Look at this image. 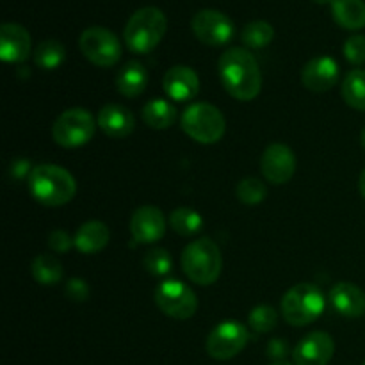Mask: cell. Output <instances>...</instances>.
<instances>
[{
  "label": "cell",
  "instance_id": "cell-5",
  "mask_svg": "<svg viewBox=\"0 0 365 365\" xmlns=\"http://www.w3.org/2000/svg\"><path fill=\"white\" fill-rule=\"evenodd\" d=\"M282 316L291 327H307L321 317L327 298L317 285L303 282L289 289L282 298Z\"/></svg>",
  "mask_w": 365,
  "mask_h": 365
},
{
  "label": "cell",
  "instance_id": "cell-3",
  "mask_svg": "<svg viewBox=\"0 0 365 365\" xmlns=\"http://www.w3.org/2000/svg\"><path fill=\"white\" fill-rule=\"evenodd\" d=\"M182 269L192 284L212 285L223 269L220 246L209 237L191 241L182 252Z\"/></svg>",
  "mask_w": 365,
  "mask_h": 365
},
{
  "label": "cell",
  "instance_id": "cell-6",
  "mask_svg": "<svg viewBox=\"0 0 365 365\" xmlns=\"http://www.w3.org/2000/svg\"><path fill=\"white\" fill-rule=\"evenodd\" d=\"M182 130L196 143L214 145L221 141L227 132V120L216 106L198 102L189 106L182 114Z\"/></svg>",
  "mask_w": 365,
  "mask_h": 365
},
{
  "label": "cell",
  "instance_id": "cell-40",
  "mask_svg": "<svg viewBox=\"0 0 365 365\" xmlns=\"http://www.w3.org/2000/svg\"><path fill=\"white\" fill-rule=\"evenodd\" d=\"M364 365H365V362H364Z\"/></svg>",
  "mask_w": 365,
  "mask_h": 365
},
{
  "label": "cell",
  "instance_id": "cell-27",
  "mask_svg": "<svg viewBox=\"0 0 365 365\" xmlns=\"http://www.w3.org/2000/svg\"><path fill=\"white\" fill-rule=\"evenodd\" d=\"M171 230L178 235H195L202 230L203 217L191 207H178L170 214Z\"/></svg>",
  "mask_w": 365,
  "mask_h": 365
},
{
  "label": "cell",
  "instance_id": "cell-37",
  "mask_svg": "<svg viewBox=\"0 0 365 365\" xmlns=\"http://www.w3.org/2000/svg\"><path fill=\"white\" fill-rule=\"evenodd\" d=\"M316 4H321V6H324V4H334L335 0H314Z\"/></svg>",
  "mask_w": 365,
  "mask_h": 365
},
{
  "label": "cell",
  "instance_id": "cell-1",
  "mask_svg": "<svg viewBox=\"0 0 365 365\" xmlns=\"http://www.w3.org/2000/svg\"><path fill=\"white\" fill-rule=\"evenodd\" d=\"M221 84L232 98L252 102L262 89V73L255 56L241 46L225 50L217 63Z\"/></svg>",
  "mask_w": 365,
  "mask_h": 365
},
{
  "label": "cell",
  "instance_id": "cell-2",
  "mask_svg": "<svg viewBox=\"0 0 365 365\" xmlns=\"http://www.w3.org/2000/svg\"><path fill=\"white\" fill-rule=\"evenodd\" d=\"M29 192L45 207L70 203L77 192V182L68 170L57 164H39L29 175Z\"/></svg>",
  "mask_w": 365,
  "mask_h": 365
},
{
  "label": "cell",
  "instance_id": "cell-36",
  "mask_svg": "<svg viewBox=\"0 0 365 365\" xmlns=\"http://www.w3.org/2000/svg\"><path fill=\"white\" fill-rule=\"evenodd\" d=\"M359 191L360 195H362V198L365 200V168L362 170V173H360V178H359Z\"/></svg>",
  "mask_w": 365,
  "mask_h": 365
},
{
  "label": "cell",
  "instance_id": "cell-38",
  "mask_svg": "<svg viewBox=\"0 0 365 365\" xmlns=\"http://www.w3.org/2000/svg\"><path fill=\"white\" fill-rule=\"evenodd\" d=\"M271 365H294V364L287 362V360H278V362H273Z\"/></svg>",
  "mask_w": 365,
  "mask_h": 365
},
{
  "label": "cell",
  "instance_id": "cell-14",
  "mask_svg": "<svg viewBox=\"0 0 365 365\" xmlns=\"http://www.w3.org/2000/svg\"><path fill=\"white\" fill-rule=\"evenodd\" d=\"M130 234L139 245H152L166 234V217L159 207L143 205L130 217Z\"/></svg>",
  "mask_w": 365,
  "mask_h": 365
},
{
  "label": "cell",
  "instance_id": "cell-12",
  "mask_svg": "<svg viewBox=\"0 0 365 365\" xmlns=\"http://www.w3.org/2000/svg\"><path fill=\"white\" fill-rule=\"evenodd\" d=\"M260 170L271 184H287L296 173L294 152L284 143H273L264 150L262 157H260Z\"/></svg>",
  "mask_w": 365,
  "mask_h": 365
},
{
  "label": "cell",
  "instance_id": "cell-9",
  "mask_svg": "<svg viewBox=\"0 0 365 365\" xmlns=\"http://www.w3.org/2000/svg\"><path fill=\"white\" fill-rule=\"evenodd\" d=\"M81 52L86 59L100 68H110L121 59V43L113 31L106 27H88L78 39Z\"/></svg>",
  "mask_w": 365,
  "mask_h": 365
},
{
  "label": "cell",
  "instance_id": "cell-33",
  "mask_svg": "<svg viewBox=\"0 0 365 365\" xmlns=\"http://www.w3.org/2000/svg\"><path fill=\"white\" fill-rule=\"evenodd\" d=\"M64 294L70 302L75 303H84L89 298V285L88 282L82 278H70L64 285Z\"/></svg>",
  "mask_w": 365,
  "mask_h": 365
},
{
  "label": "cell",
  "instance_id": "cell-31",
  "mask_svg": "<svg viewBox=\"0 0 365 365\" xmlns=\"http://www.w3.org/2000/svg\"><path fill=\"white\" fill-rule=\"evenodd\" d=\"M143 267L148 271L152 277H166L173 269V259L170 252L164 248H152L143 257Z\"/></svg>",
  "mask_w": 365,
  "mask_h": 365
},
{
  "label": "cell",
  "instance_id": "cell-22",
  "mask_svg": "<svg viewBox=\"0 0 365 365\" xmlns=\"http://www.w3.org/2000/svg\"><path fill=\"white\" fill-rule=\"evenodd\" d=\"M143 121L153 130H166L177 121V109L164 98H153L145 103L141 110Z\"/></svg>",
  "mask_w": 365,
  "mask_h": 365
},
{
  "label": "cell",
  "instance_id": "cell-16",
  "mask_svg": "<svg viewBox=\"0 0 365 365\" xmlns=\"http://www.w3.org/2000/svg\"><path fill=\"white\" fill-rule=\"evenodd\" d=\"M31 34L20 24L7 21L0 27V57L4 63H24L31 56Z\"/></svg>",
  "mask_w": 365,
  "mask_h": 365
},
{
  "label": "cell",
  "instance_id": "cell-7",
  "mask_svg": "<svg viewBox=\"0 0 365 365\" xmlns=\"http://www.w3.org/2000/svg\"><path fill=\"white\" fill-rule=\"evenodd\" d=\"M96 127L98 121L88 109L71 107L61 113L53 121L52 138L63 148H78L91 141Z\"/></svg>",
  "mask_w": 365,
  "mask_h": 365
},
{
  "label": "cell",
  "instance_id": "cell-17",
  "mask_svg": "<svg viewBox=\"0 0 365 365\" xmlns=\"http://www.w3.org/2000/svg\"><path fill=\"white\" fill-rule=\"evenodd\" d=\"M164 93L175 102H187L200 93V77L191 66L178 64L170 68L163 78Z\"/></svg>",
  "mask_w": 365,
  "mask_h": 365
},
{
  "label": "cell",
  "instance_id": "cell-20",
  "mask_svg": "<svg viewBox=\"0 0 365 365\" xmlns=\"http://www.w3.org/2000/svg\"><path fill=\"white\" fill-rule=\"evenodd\" d=\"M110 230L102 221H86L75 234V248L84 255L98 253L109 245Z\"/></svg>",
  "mask_w": 365,
  "mask_h": 365
},
{
  "label": "cell",
  "instance_id": "cell-34",
  "mask_svg": "<svg viewBox=\"0 0 365 365\" xmlns=\"http://www.w3.org/2000/svg\"><path fill=\"white\" fill-rule=\"evenodd\" d=\"M48 246H50V250H52V252L66 253L68 250L71 248V246H75V237H71L68 232L57 228V230L50 232Z\"/></svg>",
  "mask_w": 365,
  "mask_h": 365
},
{
  "label": "cell",
  "instance_id": "cell-4",
  "mask_svg": "<svg viewBox=\"0 0 365 365\" xmlns=\"http://www.w3.org/2000/svg\"><path fill=\"white\" fill-rule=\"evenodd\" d=\"M166 31V14L159 7H141L128 18L125 25V45L134 53H148L163 41Z\"/></svg>",
  "mask_w": 365,
  "mask_h": 365
},
{
  "label": "cell",
  "instance_id": "cell-39",
  "mask_svg": "<svg viewBox=\"0 0 365 365\" xmlns=\"http://www.w3.org/2000/svg\"><path fill=\"white\" fill-rule=\"evenodd\" d=\"M360 141H362V148L365 150V128L362 130V135H360Z\"/></svg>",
  "mask_w": 365,
  "mask_h": 365
},
{
  "label": "cell",
  "instance_id": "cell-8",
  "mask_svg": "<svg viewBox=\"0 0 365 365\" xmlns=\"http://www.w3.org/2000/svg\"><path fill=\"white\" fill-rule=\"evenodd\" d=\"M155 305L164 316L177 321L191 319L198 310V298L189 285L180 280H164L155 289Z\"/></svg>",
  "mask_w": 365,
  "mask_h": 365
},
{
  "label": "cell",
  "instance_id": "cell-26",
  "mask_svg": "<svg viewBox=\"0 0 365 365\" xmlns=\"http://www.w3.org/2000/svg\"><path fill=\"white\" fill-rule=\"evenodd\" d=\"M66 59V48L57 39H45L34 50V63L41 70H56Z\"/></svg>",
  "mask_w": 365,
  "mask_h": 365
},
{
  "label": "cell",
  "instance_id": "cell-30",
  "mask_svg": "<svg viewBox=\"0 0 365 365\" xmlns=\"http://www.w3.org/2000/svg\"><path fill=\"white\" fill-rule=\"evenodd\" d=\"M248 324L255 334H269L278 324L277 310L269 305L253 307L248 316Z\"/></svg>",
  "mask_w": 365,
  "mask_h": 365
},
{
  "label": "cell",
  "instance_id": "cell-29",
  "mask_svg": "<svg viewBox=\"0 0 365 365\" xmlns=\"http://www.w3.org/2000/svg\"><path fill=\"white\" fill-rule=\"evenodd\" d=\"M235 195H237L239 202L245 203V205L253 207V205H259V203H262L264 200H266L267 187L260 178L246 177L237 184Z\"/></svg>",
  "mask_w": 365,
  "mask_h": 365
},
{
  "label": "cell",
  "instance_id": "cell-35",
  "mask_svg": "<svg viewBox=\"0 0 365 365\" xmlns=\"http://www.w3.org/2000/svg\"><path fill=\"white\" fill-rule=\"evenodd\" d=\"M266 353L269 359L274 360V362H278V360H287L289 342L284 341V339H271V341L267 342Z\"/></svg>",
  "mask_w": 365,
  "mask_h": 365
},
{
  "label": "cell",
  "instance_id": "cell-23",
  "mask_svg": "<svg viewBox=\"0 0 365 365\" xmlns=\"http://www.w3.org/2000/svg\"><path fill=\"white\" fill-rule=\"evenodd\" d=\"M334 20L348 31H359L365 27V2L364 0H335L331 4Z\"/></svg>",
  "mask_w": 365,
  "mask_h": 365
},
{
  "label": "cell",
  "instance_id": "cell-11",
  "mask_svg": "<svg viewBox=\"0 0 365 365\" xmlns=\"http://www.w3.org/2000/svg\"><path fill=\"white\" fill-rule=\"evenodd\" d=\"M191 29L196 38L209 46H223L234 38V21L216 9H202L192 16Z\"/></svg>",
  "mask_w": 365,
  "mask_h": 365
},
{
  "label": "cell",
  "instance_id": "cell-21",
  "mask_svg": "<svg viewBox=\"0 0 365 365\" xmlns=\"http://www.w3.org/2000/svg\"><path fill=\"white\" fill-rule=\"evenodd\" d=\"M114 84H116L118 93L127 98H135V96L143 95L146 84H148L146 68L139 61H128L118 70Z\"/></svg>",
  "mask_w": 365,
  "mask_h": 365
},
{
  "label": "cell",
  "instance_id": "cell-10",
  "mask_svg": "<svg viewBox=\"0 0 365 365\" xmlns=\"http://www.w3.org/2000/svg\"><path fill=\"white\" fill-rule=\"evenodd\" d=\"M248 341L250 331L245 324L239 321H223L209 334L205 348L210 359L225 362L237 356L246 348Z\"/></svg>",
  "mask_w": 365,
  "mask_h": 365
},
{
  "label": "cell",
  "instance_id": "cell-18",
  "mask_svg": "<svg viewBox=\"0 0 365 365\" xmlns=\"http://www.w3.org/2000/svg\"><path fill=\"white\" fill-rule=\"evenodd\" d=\"M100 130L113 139H123L130 135L135 128V118L125 106L120 103H107L100 109L98 118Z\"/></svg>",
  "mask_w": 365,
  "mask_h": 365
},
{
  "label": "cell",
  "instance_id": "cell-24",
  "mask_svg": "<svg viewBox=\"0 0 365 365\" xmlns=\"http://www.w3.org/2000/svg\"><path fill=\"white\" fill-rule=\"evenodd\" d=\"M31 273L39 285H56L63 280L64 269L57 257L41 253V255L34 257V260H32Z\"/></svg>",
  "mask_w": 365,
  "mask_h": 365
},
{
  "label": "cell",
  "instance_id": "cell-19",
  "mask_svg": "<svg viewBox=\"0 0 365 365\" xmlns=\"http://www.w3.org/2000/svg\"><path fill=\"white\" fill-rule=\"evenodd\" d=\"M330 305L344 317H362L365 314V292L351 282H339L328 296Z\"/></svg>",
  "mask_w": 365,
  "mask_h": 365
},
{
  "label": "cell",
  "instance_id": "cell-25",
  "mask_svg": "<svg viewBox=\"0 0 365 365\" xmlns=\"http://www.w3.org/2000/svg\"><path fill=\"white\" fill-rule=\"evenodd\" d=\"M341 95L351 109L365 113V70H351L342 81Z\"/></svg>",
  "mask_w": 365,
  "mask_h": 365
},
{
  "label": "cell",
  "instance_id": "cell-28",
  "mask_svg": "<svg viewBox=\"0 0 365 365\" xmlns=\"http://www.w3.org/2000/svg\"><path fill=\"white\" fill-rule=\"evenodd\" d=\"M274 38V29L269 21L266 20H253L245 25L242 29L241 39L248 48L259 50L266 48Z\"/></svg>",
  "mask_w": 365,
  "mask_h": 365
},
{
  "label": "cell",
  "instance_id": "cell-13",
  "mask_svg": "<svg viewBox=\"0 0 365 365\" xmlns=\"http://www.w3.org/2000/svg\"><path fill=\"white\" fill-rule=\"evenodd\" d=\"M335 342L327 331H312L305 335L292 351L294 365H328L334 359Z\"/></svg>",
  "mask_w": 365,
  "mask_h": 365
},
{
  "label": "cell",
  "instance_id": "cell-15",
  "mask_svg": "<svg viewBox=\"0 0 365 365\" xmlns=\"http://www.w3.org/2000/svg\"><path fill=\"white\" fill-rule=\"evenodd\" d=\"M302 82L309 91L327 93L339 82V64L334 57L317 56L302 70Z\"/></svg>",
  "mask_w": 365,
  "mask_h": 365
},
{
  "label": "cell",
  "instance_id": "cell-32",
  "mask_svg": "<svg viewBox=\"0 0 365 365\" xmlns=\"http://www.w3.org/2000/svg\"><path fill=\"white\" fill-rule=\"evenodd\" d=\"M342 52L348 63L353 66H362L365 64V36L362 34H353L346 39Z\"/></svg>",
  "mask_w": 365,
  "mask_h": 365
}]
</instances>
